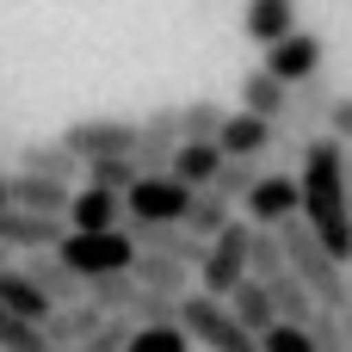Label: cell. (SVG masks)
Segmentation results:
<instances>
[{
    "instance_id": "e0dca14e",
    "label": "cell",
    "mask_w": 352,
    "mask_h": 352,
    "mask_svg": "<svg viewBox=\"0 0 352 352\" xmlns=\"http://www.w3.org/2000/svg\"><path fill=\"white\" fill-rule=\"evenodd\" d=\"M241 31H248L260 50L285 43L291 31H303V25H297V0H248V12H241Z\"/></svg>"
},
{
    "instance_id": "7c38bea8",
    "label": "cell",
    "mask_w": 352,
    "mask_h": 352,
    "mask_svg": "<svg viewBox=\"0 0 352 352\" xmlns=\"http://www.w3.org/2000/svg\"><path fill=\"white\" fill-rule=\"evenodd\" d=\"M124 223H130L124 192L80 186V192H74V204H68V229H80V235H105V229H124Z\"/></svg>"
},
{
    "instance_id": "4316f807",
    "label": "cell",
    "mask_w": 352,
    "mask_h": 352,
    "mask_svg": "<svg viewBox=\"0 0 352 352\" xmlns=\"http://www.w3.org/2000/svg\"><path fill=\"white\" fill-rule=\"evenodd\" d=\"M179 309H186V297H167V291H136L130 322H136V328H179Z\"/></svg>"
},
{
    "instance_id": "74e56055",
    "label": "cell",
    "mask_w": 352,
    "mask_h": 352,
    "mask_svg": "<svg viewBox=\"0 0 352 352\" xmlns=\"http://www.w3.org/2000/svg\"><path fill=\"white\" fill-rule=\"evenodd\" d=\"M12 260H19V254H12V248H6V241H0V266H12Z\"/></svg>"
},
{
    "instance_id": "d6a6232c",
    "label": "cell",
    "mask_w": 352,
    "mask_h": 352,
    "mask_svg": "<svg viewBox=\"0 0 352 352\" xmlns=\"http://www.w3.org/2000/svg\"><path fill=\"white\" fill-rule=\"evenodd\" d=\"M130 334H136V322H130V316H111L87 346H74V352H130Z\"/></svg>"
},
{
    "instance_id": "ab89813d",
    "label": "cell",
    "mask_w": 352,
    "mask_h": 352,
    "mask_svg": "<svg viewBox=\"0 0 352 352\" xmlns=\"http://www.w3.org/2000/svg\"><path fill=\"white\" fill-rule=\"evenodd\" d=\"M50 352H62V346H50Z\"/></svg>"
},
{
    "instance_id": "5bb4252c",
    "label": "cell",
    "mask_w": 352,
    "mask_h": 352,
    "mask_svg": "<svg viewBox=\"0 0 352 352\" xmlns=\"http://www.w3.org/2000/svg\"><path fill=\"white\" fill-rule=\"evenodd\" d=\"M74 192L80 186H62V179H43V173H6V198H12V210H43V217H68V204H74Z\"/></svg>"
},
{
    "instance_id": "484cf974",
    "label": "cell",
    "mask_w": 352,
    "mask_h": 352,
    "mask_svg": "<svg viewBox=\"0 0 352 352\" xmlns=\"http://www.w3.org/2000/svg\"><path fill=\"white\" fill-rule=\"evenodd\" d=\"M136 291H142V285H136V266H130V272H105V278H93V285H87V297H93L105 316H130Z\"/></svg>"
},
{
    "instance_id": "7a4b0ae2",
    "label": "cell",
    "mask_w": 352,
    "mask_h": 352,
    "mask_svg": "<svg viewBox=\"0 0 352 352\" xmlns=\"http://www.w3.org/2000/svg\"><path fill=\"white\" fill-rule=\"evenodd\" d=\"M278 235H285L291 272H297V278L316 291V303H322V309H346V303H352V272L334 260V254H328V241H322V235H316L303 217H291Z\"/></svg>"
},
{
    "instance_id": "1f68e13d",
    "label": "cell",
    "mask_w": 352,
    "mask_h": 352,
    "mask_svg": "<svg viewBox=\"0 0 352 352\" xmlns=\"http://www.w3.org/2000/svg\"><path fill=\"white\" fill-rule=\"evenodd\" d=\"M198 340L186 328H136L130 334V352H192Z\"/></svg>"
},
{
    "instance_id": "836d02e7",
    "label": "cell",
    "mask_w": 352,
    "mask_h": 352,
    "mask_svg": "<svg viewBox=\"0 0 352 352\" xmlns=\"http://www.w3.org/2000/svg\"><path fill=\"white\" fill-rule=\"evenodd\" d=\"M309 334H316L322 352H352V340H346V328H340L334 309H316V316H309Z\"/></svg>"
},
{
    "instance_id": "2e32d148",
    "label": "cell",
    "mask_w": 352,
    "mask_h": 352,
    "mask_svg": "<svg viewBox=\"0 0 352 352\" xmlns=\"http://www.w3.org/2000/svg\"><path fill=\"white\" fill-rule=\"evenodd\" d=\"M105 322H111V316H105V309H99V303L87 297V303H62V309H56V316L43 322V334H50V346L74 352V346H87V340H93V334H99Z\"/></svg>"
},
{
    "instance_id": "cb8c5ba5",
    "label": "cell",
    "mask_w": 352,
    "mask_h": 352,
    "mask_svg": "<svg viewBox=\"0 0 352 352\" xmlns=\"http://www.w3.org/2000/svg\"><path fill=\"white\" fill-rule=\"evenodd\" d=\"M285 272H291V254H285V235H278V229H254V260H248V278L272 285V278H285Z\"/></svg>"
},
{
    "instance_id": "d590c367",
    "label": "cell",
    "mask_w": 352,
    "mask_h": 352,
    "mask_svg": "<svg viewBox=\"0 0 352 352\" xmlns=\"http://www.w3.org/2000/svg\"><path fill=\"white\" fill-rule=\"evenodd\" d=\"M334 316H340V328H346V340H352V303H346V309H334Z\"/></svg>"
},
{
    "instance_id": "603a6c76",
    "label": "cell",
    "mask_w": 352,
    "mask_h": 352,
    "mask_svg": "<svg viewBox=\"0 0 352 352\" xmlns=\"http://www.w3.org/2000/svg\"><path fill=\"white\" fill-rule=\"evenodd\" d=\"M229 223H235V204H229V198H217V192H198V198H192V210H186V229H192L198 241H217Z\"/></svg>"
},
{
    "instance_id": "f35d334b",
    "label": "cell",
    "mask_w": 352,
    "mask_h": 352,
    "mask_svg": "<svg viewBox=\"0 0 352 352\" xmlns=\"http://www.w3.org/2000/svg\"><path fill=\"white\" fill-rule=\"evenodd\" d=\"M346 186H352V161H346Z\"/></svg>"
},
{
    "instance_id": "30bf717a",
    "label": "cell",
    "mask_w": 352,
    "mask_h": 352,
    "mask_svg": "<svg viewBox=\"0 0 352 352\" xmlns=\"http://www.w3.org/2000/svg\"><path fill=\"white\" fill-rule=\"evenodd\" d=\"M68 235H74L68 217H43V210H6V217H0V241H6L19 260H25V254H56Z\"/></svg>"
},
{
    "instance_id": "9a60e30c",
    "label": "cell",
    "mask_w": 352,
    "mask_h": 352,
    "mask_svg": "<svg viewBox=\"0 0 352 352\" xmlns=\"http://www.w3.org/2000/svg\"><path fill=\"white\" fill-rule=\"evenodd\" d=\"M19 167H25V173H43V179H62V186H87V161H80L62 136L25 142V148H19Z\"/></svg>"
},
{
    "instance_id": "8d00e7d4",
    "label": "cell",
    "mask_w": 352,
    "mask_h": 352,
    "mask_svg": "<svg viewBox=\"0 0 352 352\" xmlns=\"http://www.w3.org/2000/svg\"><path fill=\"white\" fill-rule=\"evenodd\" d=\"M6 210H12V198H6V173H0V217H6Z\"/></svg>"
},
{
    "instance_id": "3957f363",
    "label": "cell",
    "mask_w": 352,
    "mask_h": 352,
    "mask_svg": "<svg viewBox=\"0 0 352 352\" xmlns=\"http://www.w3.org/2000/svg\"><path fill=\"white\" fill-rule=\"evenodd\" d=\"M179 328H186L204 352H260V334H248V328L235 322V309H229L223 297H210V291H192V297H186Z\"/></svg>"
},
{
    "instance_id": "83f0119b",
    "label": "cell",
    "mask_w": 352,
    "mask_h": 352,
    "mask_svg": "<svg viewBox=\"0 0 352 352\" xmlns=\"http://www.w3.org/2000/svg\"><path fill=\"white\" fill-rule=\"evenodd\" d=\"M0 352H50L43 322H25V316H12V309L0 303Z\"/></svg>"
},
{
    "instance_id": "52a82bcc",
    "label": "cell",
    "mask_w": 352,
    "mask_h": 352,
    "mask_svg": "<svg viewBox=\"0 0 352 352\" xmlns=\"http://www.w3.org/2000/svg\"><path fill=\"white\" fill-rule=\"evenodd\" d=\"M192 198H198V192H192L186 179H173V173H142V179L124 192L130 217H142V223H186Z\"/></svg>"
},
{
    "instance_id": "6da1fadb",
    "label": "cell",
    "mask_w": 352,
    "mask_h": 352,
    "mask_svg": "<svg viewBox=\"0 0 352 352\" xmlns=\"http://www.w3.org/2000/svg\"><path fill=\"white\" fill-rule=\"evenodd\" d=\"M346 161L352 148L340 136H316L297 179H303V223L328 241V254L352 266V186H346Z\"/></svg>"
},
{
    "instance_id": "ffe728a7",
    "label": "cell",
    "mask_w": 352,
    "mask_h": 352,
    "mask_svg": "<svg viewBox=\"0 0 352 352\" xmlns=\"http://www.w3.org/2000/svg\"><path fill=\"white\" fill-rule=\"evenodd\" d=\"M192 272H198V266H186V260H173V254H136V285H142V291L192 297V291H186V285H192Z\"/></svg>"
},
{
    "instance_id": "7402d4cb",
    "label": "cell",
    "mask_w": 352,
    "mask_h": 352,
    "mask_svg": "<svg viewBox=\"0 0 352 352\" xmlns=\"http://www.w3.org/2000/svg\"><path fill=\"white\" fill-rule=\"evenodd\" d=\"M229 309H235V322L248 328V334H266V328H278L285 316H278V303H272V291L260 285V278H248V285H235V297H229Z\"/></svg>"
},
{
    "instance_id": "277c9868",
    "label": "cell",
    "mask_w": 352,
    "mask_h": 352,
    "mask_svg": "<svg viewBox=\"0 0 352 352\" xmlns=\"http://www.w3.org/2000/svg\"><path fill=\"white\" fill-rule=\"evenodd\" d=\"M248 260H254V223L248 217H235L217 241H210V254H204V266H198V291H210V297H235V285H248Z\"/></svg>"
},
{
    "instance_id": "f1b7e54d",
    "label": "cell",
    "mask_w": 352,
    "mask_h": 352,
    "mask_svg": "<svg viewBox=\"0 0 352 352\" xmlns=\"http://www.w3.org/2000/svg\"><path fill=\"white\" fill-rule=\"evenodd\" d=\"M179 118H186V142H217L229 124V111L217 99H192V105H179Z\"/></svg>"
},
{
    "instance_id": "ac0fdd59",
    "label": "cell",
    "mask_w": 352,
    "mask_h": 352,
    "mask_svg": "<svg viewBox=\"0 0 352 352\" xmlns=\"http://www.w3.org/2000/svg\"><path fill=\"white\" fill-rule=\"evenodd\" d=\"M241 111L285 124V111H291V87H285L272 68H248V74H241Z\"/></svg>"
},
{
    "instance_id": "ba28073f",
    "label": "cell",
    "mask_w": 352,
    "mask_h": 352,
    "mask_svg": "<svg viewBox=\"0 0 352 352\" xmlns=\"http://www.w3.org/2000/svg\"><path fill=\"white\" fill-rule=\"evenodd\" d=\"M186 148V118H179V105H155L148 118H142V136H136V167L142 173H173V155Z\"/></svg>"
},
{
    "instance_id": "e575fe53",
    "label": "cell",
    "mask_w": 352,
    "mask_h": 352,
    "mask_svg": "<svg viewBox=\"0 0 352 352\" xmlns=\"http://www.w3.org/2000/svg\"><path fill=\"white\" fill-rule=\"evenodd\" d=\"M328 136H340V142L352 148V93H340V99H334V118H328Z\"/></svg>"
},
{
    "instance_id": "44dd1931",
    "label": "cell",
    "mask_w": 352,
    "mask_h": 352,
    "mask_svg": "<svg viewBox=\"0 0 352 352\" xmlns=\"http://www.w3.org/2000/svg\"><path fill=\"white\" fill-rule=\"evenodd\" d=\"M223 161H229V155H223L217 142H186V148L173 155V179H186L192 192H210L217 173H223Z\"/></svg>"
},
{
    "instance_id": "d6986e66",
    "label": "cell",
    "mask_w": 352,
    "mask_h": 352,
    "mask_svg": "<svg viewBox=\"0 0 352 352\" xmlns=\"http://www.w3.org/2000/svg\"><path fill=\"white\" fill-rule=\"evenodd\" d=\"M0 303H6L12 316H25V322H50V316H56V303L43 297V285H37L25 266H0Z\"/></svg>"
},
{
    "instance_id": "4dcf8cb0",
    "label": "cell",
    "mask_w": 352,
    "mask_h": 352,
    "mask_svg": "<svg viewBox=\"0 0 352 352\" xmlns=\"http://www.w3.org/2000/svg\"><path fill=\"white\" fill-rule=\"evenodd\" d=\"M260 352H322V346H316V334L303 322H278V328L260 334Z\"/></svg>"
},
{
    "instance_id": "8992f818",
    "label": "cell",
    "mask_w": 352,
    "mask_h": 352,
    "mask_svg": "<svg viewBox=\"0 0 352 352\" xmlns=\"http://www.w3.org/2000/svg\"><path fill=\"white\" fill-rule=\"evenodd\" d=\"M136 136H142V118H74V124H62V142H68L80 161L136 155Z\"/></svg>"
},
{
    "instance_id": "8fae6325",
    "label": "cell",
    "mask_w": 352,
    "mask_h": 352,
    "mask_svg": "<svg viewBox=\"0 0 352 352\" xmlns=\"http://www.w3.org/2000/svg\"><path fill=\"white\" fill-rule=\"evenodd\" d=\"M322 56H328V50H322V37H316V31H291L285 43H272V50H266V62H260V68H272L285 87H303V80H316V74H322Z\"/></svg>"
},
{
    "instance_id": "4fadbf2b",
    "label": "cell",
    "mask_w": 352,
    "mask_h": 352,
    "mask_svg": "<svg viewBox=\"0 0 352 352\" xmlns=\"http://www.w3.org/2000/svg\"><path fill=\"white\" fill-rule=\"evenodd\" d=\"M272 142H278V124H272V118H254V111H229V124H223V136H217V148H223L229 161H266Z\"/></svg>"
},
{
    "instance_id": "9c48e42d",
    "label": "cell",
    "mask_w": 352,
    "mask_h": 352,
    "mask_svg": "<svg viewBox=\"0 0 352 352\" xmlns=\"http://www.w3.org/2000/svg\"><path fill=\"white\" fill-rule=\"evenodd\" d=\"M241 217H248L254 229H285L291 217H303V179H291L285 167H272V173L254 186V198L241 204Z\"/></svg>"
},
{
    "instance_id": "d4e9b609",
    "label": "cell",
    "mask_w": 352,
    "mask_h": 352,
    "mask_svg": "<svg viewBox=\"0 0 352 352\" xmlns=\"http://www.w3.org/2000/svg\"><path fill=\"white\" fill-rule=\"evenodd\" d=\"M266 173H272L266 161H223V173H217V186H210V192H217V198H229V204H248V198H254V186H260Z\"/></svg>"
},
{
    "instance_id": "f546056e",
    "label": "cell",
    "mask_w": 352,
    "mask_h": 352,
    "mask_svg": "<svg viewBox=\"0 0 352 352\" xmlns=\"http://www.w3.org/2000/svg\"><path fill=\"white\" fill-rule=\"evenodd\" d=\"M142 179V167L130 155H111V161H87V186H105V192H130Z\"/></svg>"
},
{
    "instance_id": "5b68a950",
    "label": "cell",
    "mask_w": 352,
    "mask_h": 352,
    "mask_svg": "<svg viewBox=\"0 0 352 352\" xmlns=\"http://www.w3.org/2000/svg\"><path fill=\"white\" fill-rule=\"evenodd\" d=\"M56 254H62V260H68V266L93 285V278H105V272H130L142 248L130 241V229H105V235H80V229H74Z\"/></svg>"
}]
</instances>
